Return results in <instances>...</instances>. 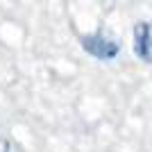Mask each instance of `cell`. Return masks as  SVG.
<instances>
[{
    "label": "cell",
    "instance_id": "obj_3",
    "mask_svg": "<svg viewBox=\"0 0 152 152\" xmlns=\"http://www.w3.org/2000/svg\"><path fill=\"white\" fill-rule=\"evenodd\" d=\"M0 152H12V141L7 136H0Z\"/></svg>",
    "mask_w": 152,
    "mask_h": 152
},
{
    "label": "cell",
    "instance_id": "obj_2",
    "mask_svg": "<svg viewBox=\"0 0 152 152\" xmlns=\"http://www.w3.org/2000/svg\"><path fill=\"white\" fill-rule=\"evenodd\" d=\"M134 55L152 66V23L141 20L134 25Z\"/></svg>",
    "mask_w": 152,
    "mask_h": 152
},
{
    "label": "cell",
    "instance_id": "obj_1",
    "mask_svg": "<svg viewBox=\"0 0 152 152\" xmlns=\"http://www.w3.org/2000/svg\"><path fill=\"white\" fill-rule=\"evenodd\" d=\"M80 43H82V50L89 52L91 57L98 59V61H114V59L121 55L118 41L107 37L102 30L93 32V34H82V37H80Z\"/></svg>",
    "mask_w": 152,
    "mask_h": 152
}]
</instances>
